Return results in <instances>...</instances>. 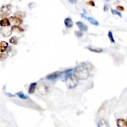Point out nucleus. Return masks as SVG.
Returning a JSON list of instances; mask_svg holds the SVG:
<instances>
[{
    "mask_svg": "<svg viewBox=\"0 0 127 127\" xmlns=\"http://www.w3.org/2000/svg\"><path fill=\"white\" fill-rule=\"evenodd\" d=\"M9 21L10 23H12L13 24H14L15 25H20L22 24L23 23V20L21 19V18L19 17H11L10 18H9Z\"/></svg>",
    "mask_w": 127,
    "mask_h": 127,
    "instance_id": "nucleus-6",
    "label": "nucleus"
},
{
    "mask_svg": "<svg viewBox=\"0 0 127 127\" xmlns=\"http://www.w3.org/2000/svg\"><path fill=\"white\" fill-rule=\"evenodd\" d=\"M38 91L42 95H46L48 92V87L44 84H42L38 87Z\"/></svg>",
    "mask_w": 127,
    "mask_h": 127,
    "instance_id": "nucleus-5",
    "label": "nucleus"
},
{
    "mask_svg": "<svg viewBox=\"0 0 127 127\" xmlns=\"http://www.w3.org/2000/svg\"><path fill=\"white\" fill-rule=\"evenodd\" d=\"M74 75L78 79L86 80L89 76L88 69L83 66H79L76 68L74 71Z\"/></svg>",
    "mask_w": 127,
    "mask_h": 127,
    "instance_id": "nucleus-1",
    "label": "nucleus"
},
{
    "mask_svg": "<svg viewBox=\"0 0 127 127\" xmlns=\"http://www.w3.org/2000/svg\"><path fill=\"white\" fill-rule=\"evenodd\" d=\"M76 24V25H78L79 29H80V30H81V31L85 32L88 30V26L86 25V24H84V23H82V22H81V21H78V22H77Z\"/></svg>",
    "mask_w": 127,
    "mask_h": 127,
    "instance_id": "nucleus-9",
    "label": "nucleus"
},
{
    "mask_svg": "<svg viewBox=\"0 0 127 127\" xmlns=\"http://www.w3.org/2000/svg\"><path fill=\"white\" fill-rule=\"evenodd\" d=\"M0 25L1 27H5V26H8L10 25V22L8 18H3L0 21Z\"/></svg>",
    "mask_w": 127,
    "mask_h": 127,
    "instance_id": "nucleus-13",
    "label": "nucleus"
},
{
    "mask_svg": "<svg viewBox=\"0 0 127 127\" xmlns=\"http://www.w3.org/2000/svg\"><path fill=\"white\" fill-rule=\"evenodd\" d=\"M117 125L120 127H127V124L126 121L123 119H118L117 120Z\"/></svg>",
    "mask_w": 127,
    "mask_h": 127,
    "instance_id": "nucleus-15",
    "label": "nucleus"
},
{
    "mask_svg": "<svg viewBox=\"0 0 127 127\" xmlns=\"http://www.w3.org/2000/svg\"><path fill=\"white\" fill-rule=\"evenodd\" d=\"M104 11H107L108 10V6L107 5H105L104 6Z\"/></svg>",
    "mask_w": 127,
    "mask_h": 127,
    "instance_id": "nucleus-27",
    "label": "nucleus"
},
{
    "mask_svg": "<svg viewBox=\"0 0 127 127\" xmlns=\"http://www.w3.org/2000/svg\"><path fill=\"white\" fill-rule=\"evenodd\" d=\"M36 86H37L36 82H33V83L30 84V85L29 86V94H33L35 92Z\"/></svg>",
    "mask_w": 127,
    "mask_h": 127,
    "instance_id": "nucleus-14",
    "label": "nucleus"
},
{
    "mask_svg": "<svg viewBox=\"0 0 127 127\" xmlns=\"http://www.w3.org/2000/svg\"><path fill=\"white\" fill-rule=\"evenodd\" d=\"M11 13V6L10 5H5L3 6L0 9V17H5L8 16Z\"/></svg>",
    "mask_w": 127,
    "mask_h": 127,
    "instance_id": "nucleus-3",
    "label": "nucleus"
},
{
    "mask_svg": "<svg viewBox=\"0 0 127 127\" xmlns=\"http://www.w3.org/2000/svg\"><path fill=\"white\" fill-rule=\"evenodd\" d=\"M108 37H109V40H110V42H112V43H115V40H114V36H113V34H112V31L109 32V33H108Z\"/></svg>",
    "mask_w": 127,
    "mask_h": 127,
    "instance_id": "nucleus-18",
    "label": "nucleus"
},
{
    "mask_svg": "<svg viewBox=\"0 0 127 127\" xmlns=\"http://www.w3.org/2000/svg\"><path fill=\"white\" fill-rule=\"evenodd\" d=\"M64 25L67 28H71L73 26V23L70 17H67L64 19Z\"/></svg>",
    "mask_w": 127,
    "mask_h": 127,
    "instance_id": "nucleus-11",
    "label": "nucleus"
},
{
    "mask_svg": "<svg viewBox=\"0 0 127 127\" xmlns=\"http://www.w3.org/2000/svg\"><path fill=\"white\" fill-rule=\"evenodd\" d=\"M66 84L69 89H73L78 84V79L76 76L72 74H69L66 76Z\"/></svg>",
    "mask_w": 127,
    "mask_h": 127,
    "instance_id": "nucleus-2",
    "label": "nucleus"
},
{
    "mask_svg": "<svg viewBox=\"0 0 127 127\" xmlns=\"http://www.w3.org/2000/svg\"><path fill=\"white\" fill-rule=\"evenodd\" d=\"M111 12H112V13L113 14H114V15H117L118 16L120 17H122L121 14L120 12H118V11H117L115 10V9H111Z\"/></svg>",
    "mask_w": 127,
    "mask_h": 127,
    "instance_id": "nucleus-19",
    "label": "nucleus"
},
{
    "mask_svg": "<svg viewBox=\"0 0 127 127\" xmlns=\"http://www.w3.org/2000/svg\"><path fill=\"white\" fill-rule=\"evenodd\" d=\"M78 0H69V2L71 4H75V3H77Z\"/></svg>",
    "mask_w": 127,
    "mask_h": 127,
    "instance_id": "nucleus-25",
    "label": "nucleus"
},
{
    "mask_svg": "<svg viewBox=\"0 0 127 127\" xmlns=\"http://www.w3.org/2000/svg\"><path fill=\"white\" fill-rule=\"evenodd\" d=\"M81 16H82L83 18H84L85 19H86L87 21H88L90 23H91V24H93V25H99V22H98L97 20L95 19L94 18L91 17H87V16H86L83 15V14H81Z\"/></svg>",
    "mask_w": 127,
    "mask_h": 127,
    "instance_id": "nucleus-8",
    "label": "nucleus"
},
{
    "mask_svg": "<svg viewBox=\"0 0 127 127\" xmlns=\"http://www.w3.org/2000/svg\"><path fill=\"white\" fill-rule=\"evenodd\" d=\"M0 33L3 37H9L12 34V28L9 27V25L3 27L0 29Z\"/></svg>",
    "mask_w": 127,
    "mask_h": 127,
    "instance_id": "nucleus-4",
    "label": "nucleus"
},
{
    "mask_svg": "<svg viewBox=\"0 0 127 127\" xmlns=\"http://www.w3.org/2000/svg\"><path fill=\"white\" fill-rule=\"evenodd\" d=\"M98 126H99V127H109V125H108L107 122L105 120L102 119L99 121Z\"/></svg>",
    "mask_w": 127,
    "mask_h": 127,
    "instance_id": "nucleus-16",
    "label": "nucleus"
},
{
    "mask_svg": "<svg viewBox=\"0 0 127 127\" xmlns=\"http://www.w3.org/2000/svg\"><path fill=\"white\" fill-rule=\"evenodd\" d=\"M8 46V43L6 42H0V52H4L7 49Z\"/></svg>",
    "mask_w": 127,
    "mask_h": 127,
    "instance_id": "nucleus-12",
    "label": "nucleus"
},
{
    "mask_svg": "<svg viewBox=\"0 0 127 127\" xmlns=\"http://www.w3.org/2000/svg\"><path fill=\"white\" fill-rule=\"evenodd\" d=\"M117 8L118 9V10H121V11H123V10H124V9H123V8L122 6H117Z\"/></svg>",
    "mask_w": 127,
    "mask_h": 127,
    "instance_id": "nucleus-26",
    "label": "nucleus"
},
{
    "mask_svg": "<svg viewBox=\"0 0 127 127\" xmlns=\"http://www.w3.org/2000/svg\"><path fill=\"white\" fill-rule=\"evenodd\" d=\"M62 74V72L60 71H56L54 72V73H52L50 74L48 76H46V79H50V80H53V79H57L58 77H60V75Z\"/></svg>",
    "mask_w": 127,
    "mask_h": 127,
    "instance_id": "nucleus-7",
    "label": "nucleus"
},
{
    "mask_svg": "<svg viewBox=\"0 0 127 127\" xmlns=\"http://www.w3.org/2000/svg\"><path fill=\"white\" fill-rule=\"evenodd\" d=\"M87 48L88 50H89L90 51L92 52L97 53L102 52V51H103V49H102V48H98V47H96V46H89L87 47Z\"/></svg>",
    "mask_w": 127,
    "mask_h": 127,
    "instance_id": "nucleus-10",
    "label": "nucleus"
},
{
    "mask_svg": "<svg viewBox=\"0 0 127 127\" xmlns=\"http://www.w3.org/2000/svg\"><path fill=\"white\" fill-rule=\"evenodd\" d=\"M17 95L19 97L21 98V99H27V97L26 96H25L23 93H22L21 92H18L17 93Z\"/></svg>",
    "mask_w": 127,
    "mask_h": 127,
    "instance_id": "nucleus-21",
    "label": "nucleus"
},
{
    "mask_svg": "<svg viewBox=\"0 0 127 127\" xmlns=\"http://www.w3.org/2000/svg\"><path fill=\"white\" fill-rule=\"evenodd\" d=\"M9 42H10L11 43L16 45V44H17V39L15 37H12L9 40Z\"/></svg>",
    "mask_w": 127,
    "mask_h": 127,
    "instance_id": "nucleus-20",
    "label": "nucleus"
},
{
    "mask_svg": "<svg viewBox=\"0 0 127 127\" xmlns=\"http://www.w3.org/2000/svg\"><path fill=\"white\" fill-rule=\"evenodd\" d=\"M75 34H76V35L78 37H81V36L83 35V33H82L81 32H79V31H75Z\"/></svg>",
    "mask_w": 127,
    "mask_h": 127,
    "instance_id": "nucleus-23",
    "label": "nucleus"
},
{
    "mask_svg": "<svg viewBox=\"0 0 127 127\" xmlns=\"http://www.w3.org/2000/svg\"><path fill=\"white\" fill-rule=\"evenodd\" d=\"M7 58V54L5 53L1 52V53L0 54V60H4Z\"/></svg>",
    "mask_w": 127,
    "mask_h": 127,
    "instance_id": "nucleus-22",
    "label": "nucleus"
},
{
    "mask_svg": "<svg viewBox=\"0 0 127 127\" xmlns=\"http://www.w3.org/2000/svg\"><path fill=\"white\" fill-rule=\"evenodd\" d=\"M87 4L89 5H90V6H95V4H94V1H90L87 2Z\"/></svg>",
    "mask_w": 127,
    "mask_h": 127,
    "instance_id": "nucleus-24",
    "label": "nucleus"
},
{
    "mask_svg": "<svg viewBox=\"0 0 127 127\" xmlns=\"http://www.w3.org/2000/svg\"><path fill=\"white\" fill-rule=\"evenodd\" d=\"M11 28H12V30L16 31V32H21L24 31V30H23V29L21 28V27H19V26H17V25H16L12 26Z\"/></svg>",
    "mask_w": 127,
    "mask_h": 127,
    "instance_id": "nucleus-17",
    "label": "nucleus"
},
{
    "mask_svg": "<svg viewBox=\"0 0 127 127\" xmlns=\"http://www.w3.org/2000/svg\"><path fill=\"white\" fill-rule=\"evenodd\" d=\"M105 1H109V0H105Z\"/></svg>",
    "mask_w": 127,
    "mask_h": 127,
    "instance_id": "nucleus-28",
    "label": "nucleus"
}]
</instances>
